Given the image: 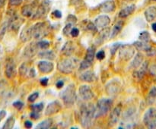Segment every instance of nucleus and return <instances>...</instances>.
<instances>
[{
  "instance_id": "obj_21",
  "label": "nucleus",
  "mask_w": 156,
  "mask_h": 129,
  "mask_svg": "<svg viewBox=\"0 0 156 129\" xmlns=\"http://www.w3.org/2000/svg\"><path fill=\"white\" fill-rule=\"evenodd\" d=\"M39 57L41 59H49V60H53L56 58V55L53 51L47 50V51H43L39 53Z\"/></svg>"
},
{
  "instance_id": "obj_1",
  "label": "nucleus",
  "mask_w": 156,
  "mask_h": 129,
  "mask_svg": "<svg viewBox=\"0 0 156 129\" xmlns=\"http://www.w3.org/2000/svg\"><path fill=\"white\" fill-rule=\"evenodd\" d=\"M80 121L84 127H89L92 124L95 115V107L91 103H85L80 108Z\"/></svg>"
},
{
  "instance_id": "obj_26",
  "label": "nucleus",
  "mask_w": 156,
  "mask_h": 129,
  "mask_svg": "<svg viewBox=\"0 0 156 129\" xmlns=\"http://www.w3.org/2000/svg\"><path fill=\"white\" fill-rule=\"evenodd\" d=\"M47 13V8H46V5L44 4H42L39 8H37V11L36 12L34 15V18H40L41 17L44 16Z\"/></svg>"
},
{
  "instance_id": "obj_5",
  "label": "nucleus",
  "mask_w": 156,
  "mask_h": 129,
  "mask_svg": "<svg viewBox=\"0 0 156 129\" xmlns=\"http://www.w3.org/2000/svg\"><path fill=\"white\" fill-rule=\"evenodd\" d=\"M49 24L44 22L37 23L32 27V35L36 39L44 37L49 33Z\"/></svg>"
},
{
  "instance_id": "obj_8",
  "label": "nucleus",
  "mask_w": 156,
  "mask_h": 129,
  "mask_svg": "<svg viewBox=\"0 0 156 129\" xmlns=\"http://www.w3.org/2000/svg\"><path fill=\"white\" fill-rule=\"evenodd\" d=\"M135 53V49L130 45H124L120 48V57L125 60L132 59Z\"/></svg>"
},
{
  "instance_id": "obj_30",
  "label": "nucleus",
  "mask_w": 156,
  "mask_h": 129,
  "mask_svg": "<svg viewBox=\"0 0 156 129\" xmlns=\"http://www.w3.org/2000/svg\"><path fill=\"white\" fill-rule=\"evenodd\" d=\"M139 39H140V41H143V42H148L150 40V35H149V32L147 31H143L139 36Z\"/></svg>"
},
{
  "instance_id": "obj_47",
  "label": "nucleus",
  "mask_w": 156,
  "mask_h": 129,
  "mask_svg": "<svg viewBox=\"0 0 156 129\" xmlns=\"http://www.w3.org/2000/svg\"><path fill=\"white\" fill-rule=\"evenodd\" d=\"M53 15H54V16L56 17V18H62V13H61V12H59V10L54 11V12H53Z\"/></svg>"
},
{
  "instance_id": "obj_24",
  "label": "nucleus",
  "mask_w": 156,
  "mask_h": 129,
  "mask_svg": "<svg viewBox=\"0 0 156 129\" xmlns=\"http://www.w3.org/2000/svg\"><path fill=\"white\" fill-rule=\"evenodd\" d=\"M134 46H135L136 48L140 50H142V51L147 52L151 48V46L148 45L147 42H143V41H137V42H134Z\"/></svg>"
},
{
  "instance_id": "obj_53",
  "label": "nucleus",
  "mask_w": 156,
  "mask_h": 129,
  "mask_svg": "<svg viewBox=\"0 0 156 129\" xmlns=\"http://www.w3.org/2000/svg\"><path fill=\"white\" fill-rule=\"evenodd\" d=\"M152 30H154V31L156 32V22L155 23H153V24H152Z\"/></svg>"
},
{
  "instance_id": "obj_13",
  "label": "nucleus",
  "mask_w": 156,
  "mask_h": 129,
  "mask_svg": "<svg viewBox=\"0 0 156 129\" xmlns=\"http://www.w3.org/2000/svg\"><path fill=\"white\" fill-rule=\"evenodd\" d=\"M38 69L40 71L44 74H48L50 73L53 69V64L47 61H41L37 65Z\"/></svg>"
},
{
  "instance_id": "obj_27",
  "label": "nucleus",
  "mask_w": 156,
  "mask_h": 129,
  "mask_svg": "<svg viewBox=\"0 0 156 129\" xmlns=\"http://www.w3.org/2000/svg\"><path fill=\"white\" fill-rule=\"evenodd\" d=\"M94 53H95V49H94V47H90V48H88V50H87L86 56H85V60L92 62L94 58Z\"/></svg>"
},
{
  "instance_id": "obj_28",
  "label": "nucleus",
  "mask_w": 156,
  "mask_h": 129,
  "mask_svg": "<svg viewBox=\"0 0 156 129\" xmlns=\"http://www.w3.org/2000/svg\"><path fill=\"white\" fill-rule=\"evenodd\" d=\"M33 7L31 5H25L21 9V13L25 17H30L33 15Z\"/></svg>"
},
{
  "instance_id": "obj_52",
  "label": "nucleus",
  "mask_w": 156,
  "mask_h": 129,
  "mask_svg": "<svg viewBox=\"0 0 156 129\" xmlns=\"http://www.w3.org/2000/svg\"><path fill=\"white\" fill-rule=\"evenodd\" d=\"M81 2H82V0H71L72 4L75 5H76L80 4Z\"/></svg>"
},
{
  "instance_id": "obj_15",
  "label": "nucleus",
  "mask_w": 156,
  "mask_h": 129,
  "mask_svg": "<svg viewBox=\"0 0 156 129\" xmlns=\"http://www.w3.org/2000/svg\"><path fill=\"white\" fill-rule=\"evenodd\" d=\"M115 9V2L113 0H108L101 5L100 11L101 12H111Z\"/></svg>"
},
{
  "instance_id": "obj_42",
  "label": "nucleus",
  "mask_w": 156,
  "mask_h": 129,
  "mask_svg": "<svg viewBox=\"0 0 156 129\" xmlns=\"http://www.w3.org/2000/svg\"><path fill=\"white\" fill-rule=\"evenodd\" d=\"M96 58H97L98 60H102L105 58V53L104 51H99L98 52L97 54H96Z\"/></svg>"
},
{
  "instance_id": "obj_29",
  "label": "nucleus",
  "mask_w": 156,
  "mask_h": 129,
  "mask_svg": "<svg viewBox=\"0 0 156 129\" xmlns=\"http://www.w3.org/2000/svg\"><path fill=\"white\" fill-rule=\"evenodd\" d=\"M15 118H14L13 116L9 117V118L7 119V121H5V123L4 124V125H3L2 128H7V129L12 128L14 124H15Z\"/></svg>"
},
{
  "instance_id": "obj_45",
  "label": "nucleus",
  "mask_w": 156,
  "mask_h": 129,
  "mask_svg": "<svg viewBox=\"0 0 156 129\" xmlns=\"http://www.w3.org/2000/svg\"><path fill=\"white\" fill-rule=\"evenodd\" d=\"M23 0H10V4L12 5H18L22 2Z\"/></svg>"
},
{
  "instance_id": "obj_17",
  "label": "nucleus",
  "mask_w": 156,
  "mask_h": 129,
  "mask_svg": "<svg viewBox=\"0 0 156 129\" xmlns=\"http://www.w3.org/2000/svg\"><path fill=\"white\" fill-rule=\"evenodd\" d=\"M80 80L83 82H93L96 80V76L94 73L91 71H87L82 73L80 75Z\"/></svg>"
},
{
  "instance_id": "obj_22",
  "label": "nucleus",
  "mask_w": 156,
  "mask_h": 129,
  "mask_svg": "<svg viewBox=\"0 0 156 129\" xmlns=\"http://www.w3.org/2000/svg\"><path fill=\"white\" fill-rule=\"evenodd\" d=\"M123 27V21H118V22L116 23V24H114V27H113L112 31H111V37H114V36H117V35L121 31Z\"/></svg>"
},
{
  "instance_id": "obj_48",
  "label": "nucleus",
  "mask_w": 156,
  "mask_h": 129,
  "mask_svg": "<svg viewBox=\"0 0 156 129\" xmlns=\"http://www.w3.org/2000/svg\"><path fill=\"white\" fill-rule=\"evenodd\" d=\"M41 83L43 86H47V83H48V78L47 77H44L41 80Z\"/></svg>"
},
{
  "instance_id": "obj_56",
  "label": "nucleus",
  "mask_w": 156,
  "mask_h": 129,
  "mask_svg": "<svg viewBox=\"0 0 156 129\" xmlns=\"http://www.w3.org/2000/svg\"><path fill=\"white\" fill-rule=\"evenodd\" d=\"M125 1H132V0H125Z\"/></svg>"
},
{
  "instance_id": "obj_3",
  "label": "nucleus",
  "mask_w": 156,
  "mask_h": 129,
  "mask_svg": "<svg viewBox=\"0 0 156 129\" xmlns=\"http://www.w3.org/2000/svg\"><path fill=\"white\" fill-rule=\"evenodd\" d=\"M112 106V100L110 99L103 98L98 102L97 106L95 108V118H99L101 116L108 114Z\"/></svg>"
},
{
  "instance_id": "obj_55",
  "label": "nucleus",
  "mask_w": 156,
  "mask_h": 129,
  "mask_svg": "<svg viewBox=\"0 0 156 129\" xmlns=\"http://www.w3.org/2000/svg\"><path fill=\"white\" fill-rule=\"evenodd\" d=\"M1 50H2L1 49V46H0V53H1Z\"/></svg>"
},
{
  "instance_id": "obj_18",
  "label": "nucleus",
  "mask_w": 156,
  "mask_h": 129,
  "mask_svg": "<svg viewBox=\"0 0 156 129\" xmlns=\"http://www.w3.org/2000/svg\"><path fill=\"white\" fill-rule=\"evenodd\" d=\"M136 9V5H132L127 6V7L124 8L123 9H122L121 11L119 13V17L120 18H126L129 15H130L131 14H133L134 12Z\"/></svg>"
},
{
  "instance_id": "obj_25",
  "label": "nucleus",
  "mask_w": 156,
  "mask_h": 129,
  "mask_svg": "<svg viewBox=\"0 0 156 129\" xmlns=\"http://www.w3.org/2000/svg\"><path fill=\"white\" fill-rule=\"evenodd\" d=\"M156 99V87H153L149 91L147 97L148 104H152Z\"/></svg>"
},
{
  "instance_id": "obj_36",
  "label": "nucleus",
  "mask_w": 156,
  "mask_h": 129,
  "mask_svg": "<svg viewBox=\"0 0 156 129\" xmlns=\"http://www.w3.org/2000/svg\"><path fill=\"white\" fill-rule=\"evenodd\" d=\"M77 21V19H76V16L75 15H69L68 18H67V23L70 24H75Z\"/></svg>"
},
{
  "instance_id": "obj_9",
  "label": "nucleus",
  "mask_w": 156,
  "mask_h": 129,
  "mask_svg": "<svg viewBox=\"0 0 156 129\" xmlns=\"http://www.w3.org/2000/svg\"><path fill=\"white\" fill-rule=\"evenodd\" d=\"M61 108H62V106H61L60 103L57 100H55V101L52 102L47 106V109L45 110V115H53V114L57 113L61 110Z\"/></svg>"
},
{
  "instance_id": "obj_32",
  "label": "nucleus",
  "mask_w": 156,
  "mask_h": 129,
  "mask_svg": "<svg viewBox=\"0 0 156 129\" xmlns=\"http://www.w3.org/2000/svg\"><path fill=\"white\" fill-rule=\"evenodd\" d=\"M147 65H148V62H145V63L143 64V66L141 67L140 71L137 72V74H138V77H142L143 75H144V74L146 73V69H147Z\"/></svg>"
},
{
  "instance_id": "obj_11",
  "label": "nucleus",
  "mask_w": 156,
  "mask_h": 129,
  "mask_svg": "<svg viewBox=\"0 0 156 129\" xmlns=\"http://www.w3.org/2000/svg\"><path fill=\"white\" fill-rule=\"evenodd\" d=\"M120 114H121V109L119 106H117L116 108H114L112 110V112L110 114L109 117V121H108V124L110 126H114L118 122L119 118L120 117Z\"/></svg>"
},
{
  "instance_id": "obj_7",
  "label": "nucleus",
  "mask_w": 156,
  "mask_h": 129,
  "mask_svg": "<svg viewBox=\"0 0 156 129\" xmlns=\"http://www.w3.org/2000/svg\"><path fill=\"white\" fill-rule=\"evenodd\" d=\"M79 95L80 97L83 99L84 100H86V101H88V100H91L94 98V94L93 93L92 90L88 85H82V86L79 87Z\"/></svg>"
},
{
  "instance_id": "obj_6",
  "label": "nucleus",
  "mask_w": 156,
  "mask_h": 129,
  "mask_svg": "<svg viewBox=\"0 0 156 129\" xmlns=\"http://www.w3.org/2000/svg\"><path fill=\"white\" fill-rule=\"evenodd\" d=\"M145 125L149 128H156V108H149L143 116Z\"/></svg>"
},
{
  "instance_id": "obj_44",
  "label": "nucleus",
  "mask_w": 156,
  "mask_h": 129,
  "mask_svg": "<svg viewBox=\"0 0 156 129\" xmlns=\"http://www.w3.org/2000/svg\"><path fill=\"white\" fill-rule=\"evenodd\" d=\"M13 106H15V108H17V109H21V108L23 107V106H24V104H23L22 102H21V101H16V102H15V103H13Z\"/></svg>"
},
{
  "instance_id": "obj_37",
  "label": "nucleus",
  "mask_w": 156,
  "mask_h": 129,
  "mask_svg": "<svg viewBox=\"0 0 156 129\" xmlns=\"http://www.w3.org/2000/svg\"><path fill=\"white\" fill-rule=\"evenodd\" d=\"M27 67H26L25 64L23 63L19 68L20 74H21V76H24L26 74V73H27Z\"/></svg>"
},
{
  "instance_id": "obj_23",
  "label": "nucleus",
  "mask_w": 156,
  "mask_h": 129,
  "mask_svg": "<svg viewBox=\"0 0 156 129\" xmlns=\"http://www.w3.org/2000/svg\"><path fill=\"white\" fill-rule=\"evenodd\" d=\"M143 55L140 54V53H138V54L136 56V57L134 58L133 61V62L131 63V68H138L139 66H140L142 64V62H143Z\"/></svg>"
},
{
  "instance_id": "obj_19",
  "label": "nucleus",
  "mask_w": 156,
  "mask_h": 129,
  "mask_svg": "<svg viewBox=\"0 0 156 129\" xmlns=\"http://www.w3.org/2000/svg\"><path fill=\"white\" fill-rule=\"evenodd\" d=\"M33 36L32 35V27H25L24 30L21 31V39L23 41V42H26V41H29L31 37Z\"/></svg>"
},
{
  "instance_id": "obj_10",
  "label": "nucleus",
  "mask_w": 156,
  "mask_h": 129,
  "mask_svg": "<svg viewBox=\"0 0 156 129\" xmlns=\"http://www.w3.org/2000/svg\"><path fill=\"white\" fill-rule=\"evenodd\" d=\"M16 74V66L12 59H9L5 65V75L9 78H12Z\"/></svg>"
},
{
  "instance_id": "obj_31",
  "label": "nucleus",
  "mask_w": 156,
  "mask_h": 129,
  "mask_svg": "<svg viewBox=\"0 0 156 129\" xmlns=\"http://www.w3.org/2000/svg\"><path fill=\"white\" fill-rule=\"evenodd\" d=\"M108 35H109V31H108V28L102 29L101 32L99 33L98 39H100L101 42H104V40H105V39H107V38H108Z\"/></svg>"
},
{
  "instance_id": "obj_40",
  "label": "nucleus",
  "mask_w": 156,
  "mask_h": 129,
  "mask_svg": "<svg viewBox=\"0 0 156 129\" xmlns=\"http://www.w3.org/2000/svg\"><path fill=\"white\" fill-rule=\"evenodd\" d=\"M72 26H73V24H67V25L66 26V27H64V29H63V33H64V34L67 35V34H69L70 32H71Z\"/></svg>"
},
{
  "instance_id": "obj_46",
  "label": "nucleus",
  "mask_w": 156,
  "mask_h": 129,
  "mask_svg": "<svg viewBox=\"0 0 156 129\" xmlns=\"http://www.w3.org/2000/svg\"><path fill=\"white\" fill-rule=\"evenodd\" d=\"M30 117H31L32 118H34V119H37V118H39L40 115L38 114V112H35V111H33V112L30 113Z\"/></svg>"
},
{
  "instance_id": "obj_43",
  "label": "nucleus",
  "mask_w": 156,
  "mask_h": 129,
  "mask_svg": "<svg viewBox=\"0 0 156 129\" xmlns=\"http://www.w3.org/2000/svg\"><path fill=\"white\" fill-rule=\"evenodd\" d=\"M70 33H71L72 36H73V37H76V36H79V29L76 28V27H74V28H72Z\"/></svg>"
},
{
  "instance_id": "obj_20",
  "label": "nucleus",
  "mask_w": 156,
  "mask_h": 129,
  "mask_svg": "<svg viewBox=\"0 0 156 129\" xmlns=\"http://www.w3.org/2000/svg\"><path fill=\"white\" fill-rule=\"evenodd\" d=\"M53 119L51 118H48V119H45L44 121L40 122L36 126V128L38 129H47L50 128L51 126L53 125Z\"/></svg>"
},
{
  "instance_id": "obj_14",
  "label": "nucleus",
  "mask_w": 156,
  "mask_h": 129,
  "mask_svg": "<svg viewBox=\"0 0 156 129\" xmlns=\"http://www.w3.org/2000/svg\"><path fill=\"white\" fill-rule=\"evenodd\" d=\"M37 43L31 42L26 46L24 50V56L27 58H31L36 54L37 49Z\"/></svg>"
},
{
  "instance_id": "obj_39",
  "label": "nucleus",
  "mask_w": 156,
  "mask_h": 129,
  "mask_svg": "<svg viewBox=\"0 0 156 129\" xmlns=\"http://www.w3.org/2000/svg\"><path fill=\"white\" fill-rule=\"evenodd\" d=\"M38 96H39V93H38L37 92L34 93H32L31 95L28 97V101L33 103V102H34L35 100L38 98Z\"/></svg>"
},
{
  "instance_id": "obj_50",
  "label": "nucleus",
  "mask_w": 156,
  "mask_h": 129,
  "mask_svg": "<svg viewBox=\"0 0 156 129\" xmlns=\"http://www.w3.org/2000/svg\"><path fill=\"white\" fill-rule=\"evenodd\" d=\"M56 87L59 88V89H60V88H62V87H63L64 85V82L62 81V80H59V81L56 83Z\"/></svg>"
},
{
  "instance_id": "obj_38",
  "label": "nucleus",
  "mask_w": 156,
  "mask_h": 129,
  "mask_svg": "<svg viewBox=\"0 0 156 129\" xmlns=\"http://www.w3.org/2000/svg\"><path fill=\"white\" fill-rule=\"evenodd\" d=\"M120 46H121V44L119 43V42H117V43L113 44V45L111 46V54L114 55V53H116V51H117V49H118L119 47Z\"/></svg>"
},
{
  "instance_id": "obj_16",
  "label": "nucleus",
  "mask_w": 156,
  "mask_h": 129,
  "mask_svg": "<svg viewBox=\"0 0 156 129\" xmlns=\"http://www.w3.org/2000/svg\"><path fill=\"white\" fill-rule=\"evenodd\" d=\"M145 17L146 21L149 22H152L156 18V7L150 6L145 11Z\"/></svg>"
},
{
  "instance_id": "obj_35",
  "label": "nucleus",
  "mask_w": 156,
  "mask_h": 129,
  "mask_svg": "<svg viewBox=\"0 0 156 129\" xmlns=\"http://www.w3.org/2000/svg\"><path fill=\"white\" fill-rule=\"evenodd\" d=\"M37 46L43 49H46L50 46V43L47 41H40L39 42H37Z\"/></svg>"
},
{
  "instance_id": "obj_54",
  "label": "nucleus",
  "mask_w": 156,
  "mask_h": 129,
  "mask_svg": "<svg viewBox=\"0 0 156 129\" xmlns=\"http://www.w3.org/2000/svg\"><path fill=\"white\" fill-rule=\"evenodd\" d=\"M4 2L5 0H0V7L3 6V5H4Z\"/></svg>"
},
{
  "instance_id": "obj_57",
  "label": "nucleus",
  "mask_w": 156,
  "mask_h": 129,
  "mask_svg": "<svg viewBox=\"0 0 156 129\" xmlns=\"http://www.w3.org/2000/svg\"><path fill=\"white\" fill-rule=\"evenodd\" d=\"M155 1H156V0H155Z\"/></svg>"
},
{
  "instance_id": "obj_33",
  "label": "nucleus",
  "mask_w": 156,
  "mask_h": 129,
  "mask_svg": "<svg viewBox=\"0 0 156 129\" xmlns=\"http://www.w3.org/2000/svg\"><path fill=\"white\" fill-rule=\"evenodd\" d=\"M91 65V62H88V61L87 60H84L83 62H82V63L80 64V67H79V69L81 70V71H82V70H85L87 69V68H89L90 66Z\"/></svg>"
},
{
  "instance_id": "obj_49",
  "label": "nucleus",
  "mask_w": 156,
  "mask_h": 129,
  "mask_svg": "<svg viewBox=\"0 0 156 129\" xmlns=\"http://www.w3.org/2000/svg\"><path fill=\"white\" fill-rule=\"evenodd\" d=\"M6 115V112L5 110H1L0 111V122H1L2 120L5 117Z\"/></svg>"
},
{
  "instance_id": "obj_41",
  "label": "nucleus",
  "mask_w": 156,
  "mask_h": 129,
  "mask_svg": "<svg viewBox=\"0 0 156 129\" xmlns=\"http://www.w3.org/2000/svg\"><path fill=\"white\" fill-rule=\"evenodd\" d=\"M87 29L91 32H95L96 30H97V27H96L95 24H93V23L91 22L89 23V24L87 25Z\"/></svg>"
},
{
  "instance_id": "obj_12",
  "label": "nucleus",
  "mask_w": 156,
  "mask_h": 129,
  "mask_svg": "<svg viewBox=\"0 0 156 129\" xmlns=\"http://www.w3.org/2000/svg\"><path fill=\"white\" fill-rule=\"evenodd\" d=\"M110 23H111V19L107 15H101V16L98 17L94 21V24H95L97 29L105 28L109 25Z\"/></svg>"
},
{
  "instance_id": "obj_51",
  "label": "nucleus",
  "mask_w": 156,
  "mask_h": 129,
  "mask_svg": "<svg viewBox=\"0 0 156 129\" xmlns=\"http://www.w3.org/2000/svg\"><path fill=\"white\" fill-rule=\"evenodd\" d=\"M24 125L27 128H30L32 127V122L30 121H26L25 123H24Z\"/></svg>"
},
{
  "instance_id": "obj_4",
  "label": "nucleus",
  "mask_w": 156,
  "mask_h": 129,
  "mask_svg": "<svg viewBox=\"0 0 156 129\" xmlns=\"http://www.w3.org/2000/svg\"><path fill=\"white\" fill-rule=\"evenodd\" d=\"M77 66V60L76 59H64L58 64V69L63 74H70Z\"/></svg>"
},
{
  "instance_id": "obj_2",
  "label": "nucleus",
  "mask_w": 156,
  "mask_h": 129,
  "mask_svg": "<svg viewBox=\"0 0 156 129\" xmlns=\"http://www.w3.org/2000/svg\"><path fill=\"white\" fill-rule=\"evenodd\" d=\"M61 98L63 100L66 106H71L75 103L76 100V87L74 84H69L62 93H61Z\"/></svg>"
},
{
  "instance_id": "obj_34",
  "label": "nucleus",
  "mask_w": 156,
  "mask_h": 129,
  "mask_svg": "<svg viewBox=\"0 0 156 129\" xmlns=\"http://www.w3.org/2000/svg\"><path fill=\"white\" fill-rule=\"evenodd\" d=\"M43 108H44V103H37V104L32 105L31 109H33V111H35V112H41L42 111Z\"/></svg>"
}]
</instances>
